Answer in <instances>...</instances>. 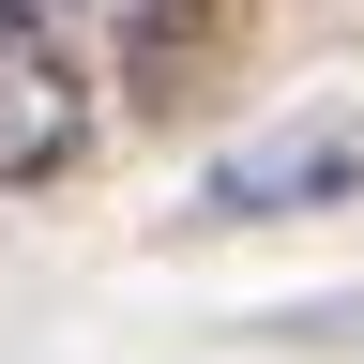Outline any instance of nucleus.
<instances>
[{"mask_svg": "<svg viewBox=\"0 0 364 364\" xmlns=\"http://www.w3.org/2000/svg\"><path fill=\"white\" fill-rule=\"evenodd\" d=\"M0 16H31V31H76V46H91V0H0Z\"/></svg>", "mask_w": 364, "mask_h": 364, "instance_id": "obj_4", "label": "nucleus"}, {"mask_svg": "<svg viewBox=\"0 0 364 364\" xmlns=\"http://www.w3.org/2000/svg\"><path fill=\"white\" fill-rule=\"evenodd\" d=\"M122 16V107H198L243 61V0H107Z\"/></svg>", "mask_w": 364, "mask_h": 364, "instance_id": "obj_3", "label": "nucleus"}, {"mask_svg": "<svg viewBox=\"0 0 364 364\" xmlns=\"http://www.w3.org/2000/svg\"><path fill=\"white\" fill-rule=\"evenodd\" d=\"M318 198H364V122H273V136H243V152L198 182V213H213V228L318 213Z\"/></svg>", "mask_w": 364, "mask_h": 364, "instance_id": "obj_2", "label": "nucleus"}, {"mask_svg": "<svg viewBox=\"0 0 364 364\" xmlns=\"http://www.w3.org/2000/svg\"><path fill=\"white\" fill-rule=\"evenodd\" d=\"M91 46L76 31H31L0 16V182H76L91 167Z\"/></svg>", "mask_w": 364, "mask_h": 364, "instance_id": "obj_1", "label": "nucleus"}]
</instances>
